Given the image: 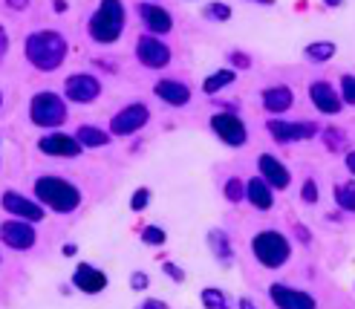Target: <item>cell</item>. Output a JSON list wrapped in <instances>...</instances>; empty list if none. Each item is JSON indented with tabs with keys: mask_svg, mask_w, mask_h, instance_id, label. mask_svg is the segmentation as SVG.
<instances>
[{
	"mask_svg": "<svg viewBox=\"0 0 355 309\" xmlns=\"http://www.w3.org/2000/svg\"><path fill=\"white\" fill-rule=\"evenodd\" d=\"M324 142H327V148L332 153L347 151V136H344V131H338V127H327V131H324Z\"/></svg>",
	"mask_w": 355,
	"mask_h": 309,
	"instance_id": "obj_28",
	"label": "cell"
},
{
	"mask_svg": "<svg viewBox=\"0 0 355 309\" xmlns=\"http://www.w3.org/2000/svg\"><path fill=\"white\" fill-rule=\"evenodd\" d=\"M150 188H136L133 197H130V211H145L150 206Z\"/></svg>",
	"mask_w": 355,
	"mask_h": 309,
	"instance_id": "obj_32",
	"label": "cell"
},
{
	"mask_svg": "<svg viewBox=\"0 0 355 309\" xmlns=\"http://www.w3.org/2000/svg\"><path fill=\"white\" fill-rule=\"evenodd\" d=\"M61 254H64V258H76V254H78V246H76V243H64Z\"/></svg>",
	"mask_w": 355,
	"mask_h": 309,
	"instance_id": "obj_42",
	"label": "cell"
},
{
	"mask_svg": "<svg viewBox=\"0 0 355 309\" xmlns=\"http://www.w3.org/2000/svg\"><path fill=\"white\" fill-rule=\"evenodd\" d=\"M139 17H141V24H145L153 35H168L173 29L171 12L162 9V6H156V3H141L139 6Z\"/></svg>",
	"mask_w": 355,
	"mask_h": 309,
	"instance_id": "obj_19",
	"label": "cell"
},
{
	"mask_svg": "<svg viewBox=\"0 0 355 309\" xmlns=\"http://www.w3.org/2000/svg\"><path fill=\"white\" fill-rule=\"evenodd\" d=\"M309 99L315 104V110L324 113V116H338L344 110V101L338 96V90H335L329 81H315L309 87Z\"/></svg>",
	"mask_w": 355,
	"mask_h": 309,
	"instance_id": "obj_16",
	"label": "cell"
},
{
	"mask_svg": "<svg viewBox=\"0 0 355 309\" xmlns=\"http://www.w3.org/2000/svg\"><path fill=\"white\" fill-rule=\"evenodd\" d=\"M136 58L141 67H150V69H162L171 64V47L156 38V35H141V38L136 41Z\"/></svg>",
	"mask_w": 355,
	"mask_h": 309,
	"instance_id": "obj_9",
	"label": "cell"
},
{
	"mask_svg": "<svg viewBox=\"0 0 355 309\" xmlns=\"http://www.w3.org/2000/svg\"><path fill=\"white\" fill-rule=\"evenodd\" d=\"M269 133L275 142L289 144V142H304L318 136V124L315 122H286V119H269L266 122Z\"/></svg>",
	"mask_w": 355,
	"mask_h": 309,
	"instance_id": "obj_10",
	"label": "cell"
},
{
	"mask_svg": "<svg viewBox=\"0 0 355 309\" xmlns=\"http://www.w3.org/2000/svg\"><path fill=\"white\" fill-rule=\"evenodd\" d=\"M148 286H150L148 272H133V275H130V289H133V292H145Z\"/></svg>",
	"mask_w": 355,
	"mask_h": 309,
	"instance_id": "obj_36",
	"label": "cell"
},
{
	"mask_svg": "<svg viewBox=\"0 0 355 309\" xmlns=\"http://www.w3.org/2000/svg\"><path fill=\"white\" fill-rule=\"evenodd\" d=\"M252 254L254 260L266 269H280L292 258V243L280 231H257L252 237Z\"/></svg>",
	"mask_w": 355,
	"mask_h": 309,
	"instance_id": "obj_4",
	"label": "cell"
},
{
	"mask_svg": "<svg viewBox=\"0 0 355 309\" xmlns=\"http://www.w3.org/2000/svg\"><path fill=\"white\" fill-rule=\"evenodd\" d=\"M341 101L344 104H355V76H344L341 78Z\"/></svg>",
	"mask_w": 355,
	"mask_h": 309,
	"instance_id": "obj_33",
	"label": "cell"
},
{
	"mask_svg": "<svg viewBox=\"0 0 355 309\" xmlns=\"http://www.w3.org/2000/svg\"><path fill=\"white\" fill-rule=\"evenodd\" d=\"M228 61H232L234 67H240V69H248V67H252V58H248L245 52H237V49H234V52H228Z\"/></svg>",
	"mask_w": 355,
	"mask_h": 309,
	"instance_id": "obj_37",
	"label": "cell"
},
{
	"mask_svg": "<svg viewBox=\"0 0 355 309\" xmlns=\"http://www.w3.org/2000/svg\"><path fill=\"white\" fill-rule=\"evenodd\" d=\"M76 139L81 148H104V144H110V131H101L96 124H81L76 131Z\"/></svg>",
	"mask_w": 355,
	"mask_h": 309,
	"instance_id": "obj_23",
	"label": "cell"
},
{
	"mask_svg": "<svg viewBox=\"0 0 355 309\" xmlns=\"http://www.w3.org/2000/svg\"><path fill=\"white\" fill-rule=\"evenodd\" d=\"M237 81V76H234V69H217V72H211V76L202 81V90L208 96H217L220 90H225V87H232Z\"/></svg>",
	"mask_w": 355,
	"mask_h": 309,
	"instance_id": "obj_25",
	"label": "cell"
},
{
	"mask_svg": "<svg viewBox=\"0 0 355 309\" xmlns=\"http://www.w3.org/2000/svg\"><path fill=\"white\" fill-rule=\"evenodd\" d=\"M38 151L46 156H55V159H76L84 153V148L78 144L76 136L61 133V131H49L38 139Z\"/></svg>",
	"mask_w": 355,
	"mask_h": 309,
	"instance_id": "obj_12",
	"label": "cell"
},
{
	"mask_svg": "<svg viewBox=\"0 0 355 309\" xmlns=\"http://www.w3.org/2000/svg\"><path fill=\"white\" fill-rule=\"evenodd\" d=\"M35 199L55 214H73L81 206V191L61 176H38L35 179Z\"/></svg>",
	"mask_w": 355,
	"mask_h": 309,
	"instance_id": "obj_2",
	"label": "cell"
},
{
	"mask_svg": "<svg viewBox=\"0 0 355 309\" xmlns=\"http://www.w3.org/2000/svg\"><path fill=\"white\" fill-rule=\"evenodd\" d=\"M344 165H347V171L355 176V151H347V156H344Z\"/></svg>",
	"mask_w": 355,
	"mask_h": 309,
	"instance_id": "obj_41",
	"label": "cell"
},
{
	"mask_svg": "<svg viewBox=\"0 0 355 309\" xmlns=\"http://www.w3.org/2000/svg\"><path fill=\"white\" fill-rule=\"evenodd\" d=\"M29 119L35 127H46V131L61 127L67 122V99L52 90H41L29 101Z\"/></svg>",
	"mask_w": 355,
	"mask_h": 309,
	"instance_id": "obj_5",
	"label": "cell"
},
{
	"mask_svg": "<svg viewBox=\"0 0 355 309\" xmlns=\"http://www.w3.org/2000/svg\"><path fill=\"white\" fill-rule=\"evenodd\" d=\"M237 309H257V306H254L252 298H240V301H237Z\"/></svg>",
	"mask_w": 355,
	"mask_h": 309,
	"instance_id": "obj_44",
	"label": "cell"
},
{
	"mask_svg": "<svg viewBox=\"0 0 355 309\" xmlns=\"http://www.w3.org/2000/svg\"><path fill=\"white\" fill-rule=\"evenodd\" d=\"M252 3H263V6H272L275 0H252Z\"/></svg>",
	"mask_w": 355,
	"mask_h": 309,
	"instance_id": "obj_47",
	"label": "cell"
},
{
	"mask_svg": "<svg viewBox=\"0 0 355 309\" xmlns=\"http://www.w3.org/2000/svg\"><path fill=\"white\" fill-rule=\"evenodd\" d=\"M6 52H9V32L0 26V61L6 58Z\"/></svg>",
	"mask_w": 355,
	"mask_h": 309,
	"instance_id": "obj_39",
	"label": "cell"
},
{
	"mask_svg": "<svg viewBox=\"0 0 355 309\" xmlns=\"http://www.w3.org/2000/svg\"><path fill=\"white\" fill-rule=\"evenodd\" d=\"M327 3H329V6H332V9H338V6H341V3H344V0H327Z\"/></svg>",
	"mask_w": 355,
	"mask_h": 309,
	"instance_id": "obj_46",
	"label": "cell"
},
{
	"mask_svg": "<svg viewBox=\"0 0 355 309\" xmlns=\"http://www.w3.org/2000/svg\"><path fill=\"white\" fill-rule=\"evenodd\" d=\"M335 52H338V47H335L332 41H315V44L304 47V58L312 61V64H327V61L335 58Z\"/></svg>",
	"mask_w": 355,
	"mask_h": 309,
	"instance_id": "obj_24",
	"label": "cell"
},
{
	"mask_svg": "<svg viewBox=\"0 0 355 309\" xmlns=\"http://www.w3.org/2000/svg\"><path fill=\"white\" fill-rule=\"evenodd\" d=\"M124 24H128V12L121 0H101L87 21V32L96 44H116L124 32Z\"/></svg>",
	"mask_w": 355,
	"mask_h": 309,
	"instance_id": "obj_3",
	"label": "cell"
},
{
	"mask_svg": "<svg viewBox=\"0 0 355 309\" xmlns=\"http://www.w3.org/2000/svg\"><path fill=\"white\" fill-rule=\"evenodd\" d=\"M32 3V0H6V6L9 9H15V12H21V9H26Z\"/></svg>",
	"mask_w": 355,
	"mask_h": 309,
	"instance_id": "obj_40",
	"label": "cell"
},
{
	"mask_svg": "<svg viewBox=\"0 0 355 309\" xmlns=\"http://www.w3.org/2000/svg\"><path fill=\"white\" fill-rule=\"evenodd\" d=\"M148 119H150L148 107L141 101H133L128 107H121V110L110 119V136H133L148 124Z\"/></svg>",
	"mask_w": 355,
	"mask_h": 309,
	"instance_id": "obj_7",
	"label": "cell"
},
{
	"mask_svg": "<svg viewBox=\"0 0 355 309\" xmlns=\"http://www.w3.org/2000/svg\"><path fill=\"white\" fill-rule=\"evenodd\" d=\"M223 191H225V199H228V203H243V199H245V183H240L237 176L228 179Z\"/></svg>",
	"mask_w": 355,
	"mask_h": 309,
	"instance_id": "obj_30",
	"label": "cell"
},
{
	"mask_svg": "<svg viewBox=\"0 0 355 309\" xmlns=\"http://www.w3.org/2000/svg\"><path fill=\"white\" fill-rule=\"evenodd\" d=\"M200 301H202L205 309H232V306H228V301H225V295L220 292V289H214V286H205Z\"/></svg>",
	"mask_w": 355,
	"mask_h": 309,
	"instance_id": "obj_27",
	"label": "cell"
},
{
	"mask_svg": "<svg viewBox=\"0 0 355 309\" xmlns=\"http://www.w3.org/2000/svg\"><path fill=\"white\" fill-rule=\"evenodd\" d=\"M335 203L341 211H355V183L335 185Z\"/></svg>",
	"mask_w": 355,
	"mask_h": 309,
	"instance_id": "obj_26",
	"label": "cell"
},
{
	"mask_svg": "<svg viewBox=\"0 0 355 309\" xmlns=\"http://www.w3.org/2000/svg\"><path fill=\"white\" fill-rule=\"evenodd\" d=\"M0 243L12 251H29L38 243V234H35V226L26 220H6L0 223Z\"/></svg>",
	"mask_w": 355,
	"mask_h": 309,
	"instance_id": "obj_11",
	"label": "cell"
},
{
	"mask_svg": "<svg viewBox=\"0 0 355 309\" xmlns=\"http://www.w3.org/2000/svg\"><path fill=\"white\" fill-rule=\"evenodd\" d=\"M202 12L208 21H232V6L228 3H208Z\"/></svg>",
	"mask_w": 355,
	"mask_h": 309,
	"instance_id": "obj_31",
	"label": "cell"
},
{
	"mask_svg": "<svg viewBox=\"0 0 355 309\" xmlns=\"http://www.w3.org/2000/svg\"><path fill=\"white\" fill-rule=\"evenodd\" d=\"M101 96V81L93 72H73L64 81V99L73 104H90Z\"/></svg>",
	"mask_w": 355,
	"mask_h": 309,
	"instance_id": "obj_8",
	"label": "cell"
},
{
	"mask_svg": "<svg viewBox=\"0 0 355 309\" xmlns=\"http://www.w3.org/2000/svg\"><path fill=\"white\" fill-rule=\"evenodd\" d=\"M292 104H295L292 87L277 84V87H266V90H263V107H266V110H269L272 116H283Z\"/></svg>",
	"mask_w": 355,
	"mask_h": 309,
	"instance_id": "obj_20",
	"label": "cell"
},
{
	"mask_svg": "<svg viewBox=\"0 0 355 309\" xmlns=\"http://www.w3.org/2000/svg\"><path fill=\"white\" fill-rule=\"evenodd\" d=\"M165 240H168L165 228H159V226H145V228H141V243H145V246L159 249V246H165Z\"/></svg>",
	"mask_w": 355,
	"mask_h": 309,
	"instance_id": "obj_29",
	"label": "cell"
},
{
	"mask_svg": "<svg viewBox=\"0 0 355 309\" xmlns=\"http://www.w3.org/2000/svg\"><path fill=\"white\" fill-rule=\"evenodd\" d=\"M0 206H3L6 214L17 217V220H26V223H41L46 217V208L38 203L35 197H26L21 191H3V197H0Z\"/></svg>",
	"mask_w": 355,
	"mask_h": 309,
	"instance_id": "obj_6",
	"label": "cell"
},
{
	"mask_svg": "<svg viewBox=\"0 0 355 309\" xmlns=\"http://www.w3.org/2000/svg\"><path fill=\"white\" fill-rule=\"evenodd\" d=\"M153 96L162 99L171 107H185L191 101V87L185 81H176V78H162L153 84Z\"/></svg>",
	"mask_w": 355,
	"mask_h": 309,
	"instance_id": "obj_18",
	"label": "cell"
},
{
	"mask_svg": "<svg viewBox=\"0 0 355 309\" xmlns=\"http://www.w3.org/2000/svg\"><path fill=\"white\" fill-rule=\"evenodd\" d=\"M55 12H61V15L67 12V0H55Z\"/></svg>",
	"mask_w": 355,
	"mask_h": 309,
	"instance_id": "obj_45",
	"label": "cell"
},
{
	"mask_svg": "<svg viewBox=\"0 0 355 309\" xmlns=\"http://www.w3.org/2000/svg\"><path fill=\"white\" fill-rule=\"evenodd\" d=\"M26 61L41 72H55L67 61V41L58 29H38L24 41Z\"/></svg>",
	"mask_w": 355,
	"mask_h": 309,
	"instance_id": "obj_1",
	"label": "cell"
},
{
	"mask_svg": "<svg viewBox=\"0 0 355 309\" xmlns=\"http://www.w3.org/2000/svg\"><path fill=\"white\" fill-rule=\"evenodd\" d=\"M0 107H3V93H0Z\"/></svg>",
	"mask_w": 355,
	"mask_h": 309,
	"instance_id": "obj_48",
	"label": "cell"
},
{
	"mask_svg": "<svg viewBox=\"0 0 355 309\" xmlns=\"http://www.w3.org/2000/svg\"><path fill=\"white\" fill-rule=\"evenodd\" d=\"M269 298L277 309H318L315 298L300 292V289H292L286 283H272L269 286Z\"/></svg>",
	"mask_w": 355,
	"mask_h": 309,
	"instance_id": "obj_15",
	"label": "cell"
},
{
	"mask_svg": "<svg viewBox=\"0 0 355 309\" xmlns=\"http://www.w3.org/2000/svg\"><path fill=\"white\" fill-rule=\"evenodd\" d=\"M295 234H297V237H300V240H306V243L312 240V234H309V228H304V226H297V228H295Z\"/></svg>",
	"mask_w": 355,
	"mask_h": 309,
	"instance_id": "obj_43",
	"label": "cell"
},
{
	"mask_svg": "<svg viewBox=\"0 0 355 309\" xmlns=\"http://www.w3.org/2000/svg\"><path fill=\"white\" fill-rule=\"evenodd\" d=\"M257 171H260V179H263V183L269 185L272 191H286V188L292 185L289 168L283 165L280 159H275L272 153H263V156L257 159Z\"/></svg>",
	"mask_w": 355,
	"mask_h": 309,
	"instance_id": "obj_14",
	"label": "cell"
},
{
	"mask_svg": "<svg viewBox=\"0 0 355 309\" xmlns=\"http://www.w3.org/2000/svg\"><path fill=\"white\" fill-rule=\"evenodd\" d=\"M107 275L101 269H96L93 263H78L73 272V286L84 295H101L107 289Z\"/></svg>",
	"mask_w": 355,
	"mask_h": 309,
	"instance_id": "obj_17",
	"label": "cell"
},
{
	"mask_svg": "<svg viewBox=\"0 0 355 309\" xmlns=\"http://www.w3.org/2000/svg\"><path fill=\"white\" fill-rule=\"evenodd\" d=\"M208 249L214 251V258L220 263H225V266L234 260V246H232V240H228V234L223 228H211L208 231Z\"/></svg>",
	"mask_w": 355,
	"mask_h": 309,
	"instance_id": "obj_22",
	"label": "cell"
},
{
	"mask_svg": "<svg viewBox=\"0 0 355 309\" xmlns=\"http://www.w3.org/2000/svg\"><path fill=\"white\" fill-rule=\"evenodd\" d=\"M245 199L252 203L257 211H269L272 206H275V191L263 183L260 176H254V179H248L245 183Z\"/></svg>",
	"mask_w": 355,
	"mask_h": 309,
	"instance_id": "obj_21",
	"label": "cell"
},
{
	"mask_svg": "<svg viewBox=\"0 0 355 309\" xmlns=\"http://www.w3.org/2000/svg\"><path fill=\"white\" fill-rule=\"evenodd\" d=\"M211 131H214L228 148H243L248 142V131L237 113H217L211 116Z\"/></svg>",
	"mask_w": 355,
	"mask_h": 309,
	"instance_id": "obj_13",
	"label": "cell"
},
{
	"mask_svg": "<svg viewBox=\"0 0 355 309\" xmlns=\"http://www.w3.org/2000/svg\"><path fill=\"white\" fill-rule=\"evenodd\" d=\"M162 272H165V278H171L173 283H182L185 281V272L180 269V263H173V260H165L162 263Z\"/></svg>",
	"mask_w": 355,
	"mask_h": 309,
	"instance_id": "obj_34",
	"label": "cell"
},
{
	"mask_svg": "<svg viewBox=\"0 0 355 309\" xmlns=\"http://www.w3.org/2000/svg\"><path fill=\"white\" fill-rule=\"evenodd\" d=\"M300 199L309 203V206L318 203V183H315V179H306V183H304V188H300Z\"/></svg>",
	"mask_w": 355,
	"mask_h": 309,
	"instance_id": "obj_35",
	"label": "cell"
},
{
	"mask_svg": "<svg viewBox=\"0 0 355 309\" xmlns=\"http://www.w3.org/2000/svg\"><path fill=\"white\" fill-rule=\"evenodd\" d=\"M136 309H168V303L165 301H156V298H145Z\"/></svg>",
	"mask_w": 355,
	"mask_h": 309,
	"instance_id": "obj_38",
	"label": "cell"
}]
</instances>
